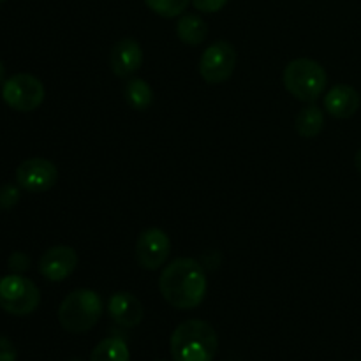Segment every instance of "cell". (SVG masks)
Segmentation results:
<instances>
[{
	"mask_svg": "<svg viewBox=\"0 0 361 361\" xmlns=\"http://www.w3.org/2000/svg\"><path fill=\"white\" fill-rule=\"evenodd\" d=\"M207 274L192 257H178L162 270L159 291L171 307L180 310L196 309L207 295Z\"/></svg>",
	"mask_w": 361,
	"mask_h": 361,
	"instance_id": "6da1fadb",
	"label": "cell"
},
{
	"mask_svg": "<svg viewBox=\"0 0 361 361\" xmlns=\"http://www.w3.org/2000/svg\"><path fill=\"white\" fill-rule=\"evenodd\" d=\"M169 349L173 361H212L219 349L217 331L207 321H183L171 334Z\"/></svg>",
	"mask_w": 361,
	"mask_h": 361,
	"instance_id": "7a4b0ae2",
	"label": "cell"
},
{
	"mask_svg": "<svg viewBox=\"0 0 361 361\" xmlns=\"http://www.w3.org/2000/svg\"><path fill=\"white\" fill-rule=\"evenodd\" d=\"M101 316L102 300L92 289H76L69 293L59 307V323L69 334L90 331Z\"/></svg>",
	"mask_w": 361,
	"mask_h": 361,
	"instance_id": "3957f363",
	"label": "cell"
},
{
	"mask_svg": "<svg viewBox=\"0 0 361 361\" xmlns=\"http://www.w3.org/2000/svg\"><path fill=\"white\" fill-rule=\"evenodd\" d=\"M284 87L298 101L312 104L326 88L328 76L324 67L312 59H295L284 69Z\"/></svg>",
	"mask_w": 361,
	"mask_h": 361,
	"instance_id": "277c9868",
	"label": "cell"
},
{
	"mask_svg": "<svg viewBox=\"0 0 361 361\" xmlns=\"http://www.w3.org/2000/svg\"><path fill=\"white\" fill-rule=\"evenodd\" d=\"M41 293L30 279L20 274L0 279V307L11 316H28L37 310Z\"/></svg>",
	"mask_w": 361,
	"mask_h": 361,
	"instance_id": "5b68a950",
	"label": "cell"
},
{
	"mask_svg": "<svg viewBox=\"0 0 361 361\" xmlns=\"http://www.w3.org/2000/svg\"><path fill=\"white\" fill-rule=\"evenodd\" d=\"M2 99L14 111H34L44 101V85L32 74H14L2 83Z\"/></svg>",
	"mask_w": 361,
	"mask_h": 361,
	"instance_id": "8992f818",
	"label": "cell"
},
{
	"mask_svg": "<svg viewBox=\"0 0 361 361\" xmlns=\"http://www.w3.org/2000/svg\"><path fill=\"white\" fill-rule=\"evenodd\" d=\"M238 63V55L231 42L215 41L208 46L200 59V74L207 83L219 85L233 76Z\"/></svg>",
	"mask_w": 361,
	"mask_h": 361,
	"instance_id": "52a82bcc",
	"label": "cell"
},
{
	"mask_svg": "<svg viewBox=\"0 0 361 361\" xmlns=\"http://www.w3.org/2000/svg\"><path fill=\"white\" fill-rule=\"evenodd\" d=\"M59 180V171L51 161L42 157L27 159L16 168V182L27 192L41 194L51 189Z\"/></svg>",
	"mask_w": 361,
	"mask_h": 361,
	"instance_id": "ba28073f",
	"label": "cell"
},
{
	"mask_svg": "<svg viewBox=\"0 0 361 361\" xmlns=\"http://www.w3.org/2000/svg\"><path fill=\"white\" fill-rule=\"evenodd\" d=\"M169 254H171V242H169V236L162 229H145L137 236L136 257L140 267L145 268V270H159L162 264H166Z\"/></svg>",
	"mask_w": 361,
	"mask_h": 361,
	"instance_id": "9c48e42d",
	"label": "cell"
},
{
	"mask_svg": "<svg viewBox=\"0 0 361 361\" xmlns=\"http://www.w3.org/2000/svg\"><path fill=\"white\" fill-rule=\"evenodd\" d=\"M78 267V254L73 247L56 245L46 250L39 259V274L51 282H62Z\"/></svg>",
	"mask_w": 361,
	"mask_h": 361,
	"instance_id": "30bf717a",
	"label": "cell"
},
{
	"mask_svg": "<svg viewBox=\"0 0 361 361\" xmlns=\"http://www.w3.org/2000/svg\"><path fill=\"white\" fill-rule=\"evenodd\" d=\"M143 63V49L136 39H120L111 49L109 55V66L115 76L129 78L134 73H137Z\"/></svg>",
	"mask_w": 361,
	"mask_h": 361,
	"instance_id": "8fae6325",
	"label": "cell"
},
{
	"mask_svg": "<svg viewBox=\"0 0 361 361\" xmlns=\"http://www.w3.org/2000/svg\"><path fill=\"white\" fill-rule=\"evenodd\" d=\"M361 97L356 88H353L351 85L338 83L335 87H331L328 90V94L324 95V109L330 113L334 118L345 120L351 118L353 115H356V111L360 109Z\"/></svg>",
	"mask_w": 361,
	"mask_h": 361,
	"instance_id": "7c38bea8",
	"label": "cell"
},
{
	"mask_svg": "<svg viewBox=\"0 0 361 361\" xmlns=\"http://www.w3.org/2000/svg\"><path fill=\"white\" fill-rule=\"evenodd\" d=\"M109 317L123 328H134L143 321L145 310L140 300L130 293L118 291L108 302Z\"/></svg>",
	"mask_w": 361,
	"mask_h": 361,
	"instance_id": "4fadbf2b",
	"label": "cell"
},
{
	"mask_svg": "<svg viewBox=\"0 0 361 361\" xmlns=\"http://www.w3.org/2000/svg\"><path fill=\"white\" fill-rule=\"evenodd\" d=\"M176 35L189 46H200L208 37V25L197 14H183L176 23Z\"/></svg>",
	"mask_w": 361,
	"mask_h": 361,
	"instance_id": "5bb4252c",
	"label": "cell"
},
{
	"mask_svg": "<svg viewBox=\"0 0 361 361\" xmlns=\"http://www.w3.org/2000/svg\"><path fill=\"white\" fill-rule=\"evenodd\" d=\"M324 129V113L319 106L312 104L305 106L298 111L295 118V130L302 137H316Z\"/></svg>",
	"mask_w": 361,
	"mask_h": 361,
	"instance_id": "9a60e30c",
	"label": "cell"
},
{
	"mask_svg": "<svg viewBox=\"0 0 361 361\" xmlns=\"http://www.w3.org/2000/svg\"><path fill=\"white\" fill-rule=\"evenodd\" d=\"M123 97H126L127 104L137 111H145L152 106L154 102V90L150 85L141 78H133L126 83L123 88Z\"/></svg>",
	"mask_w": 361,
	"mask_h": 361,
	"instance_id": "2e32d148",
	"label": "cell"
},
{
	"mask_svg": "<svg viewBox=\"0 0 361 361\" xmlns=\"http://www.w3.org/2000/svg\"><path fill=\"white\" fill-rule=\"evenodd\" d=\"M90 361H130L126 341L120 337H108L92 349Z\"/></svg>",
	"mask_w": 361,
	"mask_h": 361,
	"instance_id": "e0dca14e",
	"label": "cell"
},
{
	"mask_svg": "<svg viewBox=\"0 0 361 361\" xmlns=\"http://www.w3.org/2000/svg\"><path fill=\"white\" fill-rule=\"evenodd\" d=\"M190 0H145L148 9L162 18H176L187 9Z\"/></svg>",
	"mask_w": 361,
	"mask_h": 361,
	"instance_id": "ac0fdd59",
	"label": "cell"
},
{
	"mask_svg": "<svg viewBox=\"0 0 361 361\" xmlns=\"http://www.w3.org/2000/svg\"><path fill=\"white\" fill-rule=\"evenodd\" d=\"M20 189L16 185H11V183L2 185L0 187V210H11V208H14L18 204V201H20Z\"/></svg>",
	"mask_w": 361,
	"mask_h": 361,
	"instance_id": "d6986e66",
	"label": "cell"
},
{
	"mask_svg": "<svg viewBox=\"0 0 361 361\" xmlns=\"http://www.w3.org/2000/svg\"><path fill=\"white\" fill-rule=\"evenodd\" d=\"M7 267H9V270L13 271V274H23V271H27L28 268H30V259H28V256H25L23 252H14L11 254L9 259H7Z\"/></svg>",
	"mask_w": 361,
	"mask_h": 361,
	"instance_id": "ffe728a7",
	"label": "cell"
},
{
	"mask_svg": "<svg viewBox=\"0 0 361 361\" xmlns=\"http://www.w3.org/2000/svg\"><path fill=\"white\" fill-rule=\"evenodd\" d=\"M228 4V0H192V6L201 13H219Z\"/></svg>",
	"mask_w": 361,
	"mask_h": 361,
	"instance_id": "44dd1931",
	"label": "cell"
},
{
	"mask_svg": "<svg viewBox=\"0 0 361 361\" xmlns=\"http://www.w3.org/2000/svg\"><path fill=\"white\" fill-rule=\"evenodd\" d=\"M18 351L7 337H0V361H16Z\"/></svg>",
	"mask_w": 361,
	"mask_h": 361,
	"instance_id": "7402d4cb",
	"label": "cell"
},
{
	"mask_svg": "<svg viewBox=\"0 0 361 361\" xmlns=\"http://www.w3.org/2000/svg\"><path fill=\"white\" fill-rule=\"evenodd\" d=\"M355 166H356V169H358V173L361 175V148L358 152H356V155H355Z\"/></svg>",
	"mask_w": 361,
	"mask_h": 361,
	"instance_id": "603a6c76",
	"label": "cell"
},
{
	"mask_svg": "<svg viewBox=\"0 0 361 361\" xmlns=\"http://www.w3.org/2000/svg\"><path fill=\"white\" fill-rule=\"evenodd\" d=\"M4 81H6V67L0 62V83H4Z\"/></svg>",
	"mask_w": 361,
	"mask_h": 361,
	"instance_id": "cb8c5ba5",
	"label": "cell"
},
{
	"mask_svg": "<svg viewBox=\"0 0 361 361\" xmlns=\"http://www.w3.org/2000/svg\"><path fill=\"white\" fill-rule=\"evenodd\" d=\"M4 2H6V0H0V4H4Z\"/></svg>",
	"mask_w": 361,
	"mask_h": 361,
	"instance_id": "d4e9b609",
	"label": "cell"
},
{
	"mask_svg": "<svg viewBox=\"0 0 361 361\" xmlns=\"http://www.w3.org/2000/svg\"><path fill=\"white\" fill-rule=\"evenodd\" d=\"M71 361H81V360H71Z\"/></svg>",
	"mask_w": 361,
	"mask_h": 361,
	"instance_id": "484cf974",
	"label": "cell"
},
{
	"mask_svg": "<svg viewBox=\"0 0 361 361\" xmlns=\"http://www.w3.org/2000/svg\"><path fill=\"white\" fill-rule=\"evenodd\" d=\"M351 361H358V360H351Z\"/></svg>",
	"mask_w": 361,
	"mask_h": 361,
	"instance_id": "4316f807",
	"label": "cell"
}]
</instances>
